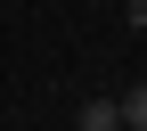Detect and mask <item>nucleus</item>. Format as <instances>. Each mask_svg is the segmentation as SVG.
<instances>
[{
    "mask_svg": "<svg viewBox=\"0 0 147 131\" xmlns=\"http://www.w3.org/2000/svg\"><path fill=\"white\" fill-rule=\"evenodd\" d=\"M74 131H123V107L115 98H82L74 107Z\"/></svg>",
    "mask_w": 147,
    "mask_h": 131,
    "instance_id": "1",
    "label": "nucleus"
},
{
    "mask_svg": "<svg viewBox=\"0 0 147 131\" xmlns=\"http://www.w3.org/2000/svg\"><path fill=\"white\" fill-rule=\"evenodd\" d=\"M115 107H123V131H147V82H131Z\"/></svg>",
    "mask_w": 147,
    "mask_h": 131,
    "instance_id": "2",
    "label": "nucleus"
},
{
    "mask_svg": "<svg viewBox=\"0 0 147 131\" xmlns=\"http://www.w3.org/2000/svg\"><path fill=\"white\" fill-rule=\"evenodd\" d=\"M123 16H131V25H139V33H147V0H123Z\"/></svg>",
    "mask_w": 147,
    "mask_h": 131,
    "instance_id": "3",
    "label": "nucleus"
}]
</instances>
